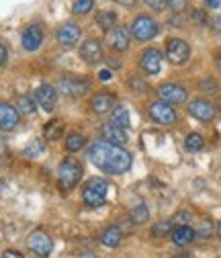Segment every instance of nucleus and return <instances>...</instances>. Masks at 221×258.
I'll return each mask as SVG.
<instances>
[{"label":"nucleus","mask_w":221,"mask_h":258,"mask_svg":"<svg viewBox=\"0 0 221 258\" xmlns=\"http://www.w3.org/2000/svg\"><path fill=\"white\" fill-rule=\"evenodd\" d=\"M45 39V29L41 23H29L25 29H23V33H21V43H23V49L25 51H37L41 47Z\"/></svg>","instance_id":"obj_9"},{"label":"nucleus","mask_w":221,"mask_h":258,"mask_svg":"<svg viewBox=\"0 0 221 258\" xmlns=\"http://www.w3.org/2000/svg\"><path fill=\"white\" fill-rule=\"evenodd\" d=\"M61 134H64V123H61L59 119H51L49 123H45V127H43V138H45L47 142L59 140Z\"/></svg>","instance_id":"obj_23"},{"label":"nucleus","mask_w":221,"mask_h":258,"mask_svg":"<svg viewBox=\"0 0 221 258\" xmlns=\"http://www.w3.org/2000/svg\"><path fill=\"white\" fill-rule=\"evenodd\" d=\"M113 3H117V5H121V7H125V9H133L137 0H113Z\"/></svg>","instance_id":"obj_41"},{"label":"nucleus","mask_w":221,"mask_h":258,"mask_svg":"<svg viewBox=\"0 0 221 258\" xmlns=\"http://www.w3.org/2000/svg\"><path fill=\"white\" fill-rule=\"evenodd\" d=\"M80 37H82V27L76 25V23H72V21H68V23H64V25H59L57 31H55V39H57V43L66 45V47L76 45V43L80 41Z\"/></svg>","instance_id":"obj_15"},{"label":"nucleus","mask_w":221,"mask_h":258,"mask_svg":"<svg viewBox=\"0 0 221 258\" xmlns=\"http://www.w3.org/2000/svg\"><path fill=\"white\" fill-rule=\"evenodd\" d=\"M80 57L90 63V66H94V63H101L105 59V49H103V43L97 39V37H88L80 43V49H78Z\"/></svg>","instance_id":"obj_13"},{"label":"nucleus","mask_w":221,"mask_h":258,"mask_svg":"<svg viewBox=\"0 0 221 258\" xmlns=\"http://www.w3.org/2000/svg\"><path fill=\"white\" fill-rule=\"evenodd\" d=\"M166 5L172 9L174 15H180V13L186 11V7H188V5H186V0H166Z\"/></svg>","instance_id":"obj_38"},{"label":"nucleus","mask_w":221,"mask_h":258,"mask_svg":"<svg viewBox=\"0 0 221 258\" xmlns=\"http://www.w3.org/2000/svg\"><path fill=\"white\" fill-rule=\"evenodd\" d=\"M92 9H94V0H74V5H72V13L78 17L88 15Z\"/></svg>","instance_id":"obj_31"},{"label":"nucleus","mask_w":221,"mask_h":258,"mask_svg":"<svg viewBox=\"0 0 221 258\" xmlns=\"http://www.w3.org/2000/svg\"><path fill=\"white\" fill-rule=\"evenodd\" d=\"M37 111V101L35 96H29V94H23L19 99V113L23 115H33Z\"/></svg>","instance_id":"obj_29"},{"label":"nucleus","mask_w":221,"mask_h":258,"mask_svg":"<svg viewBox=\"0 0 221 258\" xmlns=\"http://www.w3.org/2000/svg\"><path fill=\"white\" fill-rule=\"evenodd\" d=\"M213 27H215V31H217V33L221 35V15L213 19Z\"/></svg>","instance_id":"obj_44"},{"label":"nucleus","mask_w":221,"mask_h":258,"mask_svg":"<svg viewBox=\"0 0 221 258\" xmlns=\"http://www.w3.org/2000/svg\"><path fill=\"white\" fill-rule=\"evenodd\" d=\"M162 61H164V53L158 49V47H148L141 55H139V68L150 74V76H156L162 72Z\"/></svg>","instance_id":"obj_12"},{"label":"nucleus","mask_w":221,"mask_h":258,"mask_svg":"<svg viewBox=\"0 0 221 258\" xmlns=\"http://www.w3.org/2000/svg\"><path fill=\"white\" fill-rule=\"evenodd\" d=\"M215 234H217V236H219V240H221V221L215 225Z\"/></svg>","instance_id":"obj_46"},{"label":"nucleus","mask_w":221,"mask_h":258,"mask_svg":"<svg viewBox=\"0 0 221 258\" xmlns=\"http://www.w3.org/2000/svg\"><path fill=\"white\" fill-rule=\"evenodd\" d=\"M0 184H3V182H0Z\"/></svg>","instance_id":"obj_47"},{"label":"nucleus","mask_w":221,"mask_h":258,"mask_svg":"<svg viewBox=\"0 0 221 258\" xmlns=\"http://www.w3.org/2000/svg\"><path fill=\"white\" fill-rule=\"evenodd\" d=\"M184 148H186V152H201L203 148H205V140H203V136L201 134H188L186 138H184Z\"/></svg>","instance_id":"obj_28"},{"label":"nucleus","mask_w":221,"mask_h":258,"mask_svg":"<svg viewBox=\"0 0 221 258\" xmlns=\"http://www.w3.org/2000/svg\"><path fill=\"white\" fill-rule=\"evenodd\" d=\"M107 43L115 53H125L131 43V33L127 27H113L107 33Z\"/></svg>","instance_id":"obj_14"},{"label":"nucleus","mask_w":221,"mask_h":258,"mask_svg":"<svg viewBox=\"0 0 221 258\" xmlns=\"http://www.w3.org/2000/svg\"><path fill=\"white\" fill-rule=\"evenodd\" d=\"M99 240L107 248H117L121 244V240H123V232H121L119 225H109V228H105L101 232V238Z\"/></svg>","instance_id":"obj_21"},{"label":"nucleus","mask_w":221,"mask_h":258,"mask_svg":"<svg viewBox=\"0 0 221 258\" xmlns=\"http://www.w3.org/2000/svg\"><path fill=\"white\" fill-rule=\"evenodd\" d=\"M215 66H217V70L221 72V51H219V53L215 55Z\"/></svg>","instance_id":"obj_45"},{"label":"nucleus","mask_w":221,"mask_h":258,"mask_svg":"<svg viewBox=\"0 0 221 258\" xmlns=\"http://www.w3.org/2000/svg\"><path fill=\"white\" fill-rule=\"evenodd\" d=\"M205 5H207L209 9H219V7H221V0H205Z\"/></svg>","instance_id":"obj_43"},{"label":"nucleus","mask_w":221,"mask_h":258,"mask_svg":"<svg viewBox=\"0 0 221 258\" xmlns=\"http://www.w3.org/2000/svg\"><path fill=\"white\" fill-rule=\"evenodd\" d=\"M129 219H131L135 225L145 223V221L150 219V209H148V205H145V203H137V205L129 211Z\"/></svg>","instance_id":"obj_26"},{"label":"nucleus","mask_w":221,"mask_h":258,"mask_svg":"<svg viewBox=\"0 0 221 258\" xmlns=\"http://www.w3.org/2000/svg\"><path fill=\"white\" fill-rule=\"evenodd\" d=\"M27 248L39 258H47L53 252V240L47 232L35 230V232H31L29 238H27Z\"/></svg>","instance_id":"obj_8"},{"label":"nucleus","mask_w":221,"mask_h":258,"mask_svg":"<svg viewBox=\"0 0 221 258\" xmlns=\"http://www.w3.org/2000/svg\"><path fill=\"white\" fill-rule=\"evenodd\" d=\"M107 192H109V182L101 176H92L82 188V201L92 209L103 207L107 203Z\"/></svg>","instance_id":"obj_3"},{"label":"nucleus","mask_w":221,"mask_h":258,"mask_svg":"<svg viewBox=\"0 0 221 258\" xmlns=\"http://www.w3.org/2000/svg\"><path fill=\"white\" fill-rule=\"evenodd\" d=\"M7 61H9V49L5 43H0V68L7 66Z\"/></svg>","instance_id":"obj_39"},{"label":"nucleus","mask_w":221,"mask_h":258,"mask_svg":"<svg viewBox=\"0 0 221 258\" xmlns=\"http://www.w3.org/2000/svg\"><path fill=\"white\" fill-rule=\"evenodd\" d=\"M25 154H27L29 158H37V156H41V154H43V144H41L39 140L31 142V144L25 148Z\"/></svg>","instance_id":"obj_34"},{"label":"nucleus","mask_w":221,"mask_h":258,"mask_svg":"<svg viewBox=\"0 0 221 258\" xmlns=\"http://www.w3.org/2000/svg\"><path fill=\"white\" fill-rule=\"evenodd\" d=\"M195 232H197V236H199V238L209 240V238L215 234V223H213L209 217H203V219H201V223H199V228H197Z\"/></svg>","instance_id":"obj_30"},{"label":"nucleus","mask_w":221,"mask_h":258,"mask_svg":"<svg viewBox=\"0 0 221 258\" xmlns=\"http://www.w3.org/2000/svg\"><path fill=\"white\" fill-rule=\"evenodd\" d=\"M88 90H90V80L84 76L66 74L57 78V92L68 96V99H82Z\"/></svg>","instance_id":"obj_5"},{"label":"nucleus","mask_w":221,"mask_h":258,"mask_svg":"<svg viewBox=\"0 0 221 258\" xmlns=\"http://www.w3.org/2000/svg\"><path fill=\"white\" fill-rule=\"evenodd\" d=\"M88 160L107 174H125L131 168V162H133L131 154L127 150H123L121 146H115V144H109L105 140L94 142L88 148Z\"/></svg>","instance_id":"obj_1"},{"label":"nucleus","mask_w":221,"mask_h":258,"mask_svg":"<svg viewBox=\"0 0 221 258\" xmlns=\"http://www.w3.org/2000/svg\"><path fill=\"white\" fill-rule=\"evenodd\" d=\"M191 19L195 25H207L209 23V17H207V13L203 11V9H191Z\"/></svg>","instance_id":"obj_33"},{"label":"nucleus","mask_w":221,"mask_h":258,"mask_svg":"<svg viewBox=\"0 0 221 258\" xmlns=\"http://www.w3.org/2000/svg\"><path fill=\"white\" fill-rule=\"evenodd\" d=\"M35 101L45 113H51L55 109V103H57V90L51 84H41L35 90Z\"/></svg>","instance_id":"obj_18"},{"label":"nucleus","mask_w":221,"mask_h":258,"mask_svg":"<svg viewBox=\"0 0 221 258\" xmlns=\"http://www.w3.org/2000/svg\"><path fill=\"white\" fill-rule=\"evenodd\" d=\"M0 258H25V256L21 252H17V250H5Z\"/></svg>","instance_id":"obj_40"},{"label":"nucleus","mask_w":221,"mask_h":258,"mask_svg":"<svg viewBox=\"0 0 221 258\" xmlns=\"http://www.w3.org/2000/svg\"><path fill=\"white\" fill-rule=\"evenodd\" d=\"M164 55L172 66H184L191 59V45L180 37H170L164 47Z\"/></svg>","instance_id":"obj_6"},{"label":"nucleus","mask_w":221,"mask_h":258,"mask_svg":"<svg viewBox=\"0 0 221 258\" xmlns=\"http://www.w3.org/2000/svg\"><path fill=\"white\" fill-rule=\"evenodd\" d=\"M127 84H129V88L135 90V92H148V82H145L143 78H139V76H131Z\"/></svg>","instance_id":"obj_35"},{"label":"nucleus","mask_w":221,"mask_h":258,"mask_svg":"<svg viewBox=\"0 0 221 258\" xmlns=\"http://www.w3.org/2000/svg\"><path fill=\"white\" fill-rule=\"evenodd\" d=\"M129 33H131V39H135L139 43H148L154 37H158V33H160V25H158V21L152 15L139 13V15H135V19L129 27Z\"/></svg>","instance_id":"obj_2"},{"label":"nucleus","mask_w":221,"mask_h":258,"mask_svg":"<svg viewBox=\"0 0 221 258\" xmlns=\"http://www.w3.org/2000/svg\"><path fill=\"white\" fill-rule=\"evenodd\" d=\"M199 90H201V92H205V94H215V92L219 90V84H217V80H215V78L207 76V78H203V80L199 82Z\"/></svg>","instance_id":"obj_32"},{"label":"nucleus","mask_w":221,"mask_h":258,"mask_svg":"<svg viewBox=\"0 0 221 258\" xmlns=\"http://www.w3.org/2000/svg\"><path fill=\"white\" fill-rule=\"evenodd\" d=\"M82 164L78 162L76 158L68 156L61 160V164H59V170H57V180H59V186L64 188V190H72L80 180H82Z\"/></svg>","instance_id":"obj_4"},{"label":"nucleus","mask_w":221,"mask_h":258,"mask_svg":"<svg viewBox=\"0 0 221 258\" xmlns=\"http://www.w3.org/2000/svg\"><path fill=\"white\" fill-rule=\"evenodd\" d=\"M143 5L148 7V9H152L154 13H162L168 5H166V0H143Z\"/></svg>","instance_id":"obj_37"},{"label":"nucleus","mask_w":221,"mask_h":258,"mask_svg":"<svg viewBox=\"0 0 221 258\" xmlns=\"http://www.w3.org/2000/svg\"><path fill=\"white\" fill-rule=\"evenodd\" d=\"M97 25L105 31V33H109L113 27H117V13L115 11H101L97 15Z\"/></svg>","instance_id":"obj_24"},{"label":"nucleus","mask_w":221,"mask_h":258,"mask_svg":"<svg viewBox=\"0 0 221 258\" xmlns=\"http://www.w3.org/2000/svg\"><path fill=\"white\" fill-rule=\"evenodd\" d=\"M186 111L191 117H195L201 123H211L217 117V107L207 99H195L186 105Z\"/></svg>","instance_id":"obj_11"},{"label":"nucleus","mask_w":221,"mask_h":258,"mask_svg":"<svg viewBox=\"0 0 221 258\" xmlns=\"http://www.w3.org/2000/svg\"><path fill=\"white\" fill-rule=\"evenodd\" d=\"M86 144H88L86 136H84V134H78V132H74V134H70V136L66 138V150H68L70 154L84 150V148H86Z\"/></svg>","instance_id":"obj_25"},{"label":"nucleus","mask_w":221,"mask_h":258,"mask_svg":"<svg viewBox=\"0 0 221 258\" xmlns=\"http://www.w3.org/2000/svg\"><path fill=\"white\" fill-rule=\"evenodd\" d=\"M156 94H158V99H160V101H164L168 105H174V107L188 101V90L182 84H178V82H166V84H162L160 88L156 90Z\"/></svg>","instance_id":"obj_10"},{"label":"nucleus","mask_w":221,"mask_h":258,"mask_svg":"<svg viewBox=\"0 0 221 258\" xmlns=\"http://www.w3.org/2000/svg\"><path fill=\"white\" fill-rule=\"evenodd\" d=\"M21 121V113L11 103H0V132H13Z\"/></svg>","instance_id":"obj_17"},{"label":"nucleus","mask_w":221,"mask_h":258,"mask_svg":"<svg viewBox=\"0 0 221 258\" xmlns=\"http://www.w3.org/2000/svg\"><path fill=\"white\" fill-rule=\"evenodd\" d=\"M101 138L105 140V142H109V144H115V146H125L129 142V136H127V132H125L123 127H117V125H113V123H105L103 127H101Z\"/></svg>","instance_id":"obj_19"},{"label":"nucleus","mask_w":221,"mask_h":258,"mask_svg":"<svg viewBox=\"0 0 221 258\" xmlns=\"http://www.w3.org/2000/svg\"><path fill=\"white\" fill-rule=\"evenodd\" d=\"M191 219H193V213L191 211H186V209H182V211H178L176 213V217H174V225H191Z\"/></svg>","instance_id":"obj_36"},{"label":"nucleus","mask_w":221,"mask_h":258,"mask_svg":"<svg viewBox=\"0 0 221 258\" xmlns=\"http://www.w3.org/2000/svg\"><path fill=\"white\" fill-rule=\"evenodd\" d=\"M117 103V96L115 92H109V90H99V92H94L92 94V99H90V109L94 115H107L113 111Z\"/></svg>","instance_id":"obj_16"},{"label":"nucleus","mask_w":221,"mask_h":258,"mask_svg":"<svg viewBox=\"0 0 221 258\" xmlns=\"http://www.w3.org/2000/svg\"><path fill=\"white\" fill-rule=\"evenodd\" d=\"M170 238H172L174 246L182 248V246H188L197 238V232H195V228H191V225H174Z\"/></svg>","instance_id":"obj_20"},{"label":"nucleus","mask_w":221,"mask_h":258,"mask_svg":"<svg viewBox=\"0 0 221 258\" xmlns=\"http://www.w3.org/2000/svg\"><path fill=\"white\" fill-rule=\"evenodd\" d=\"M111 123L117 125V127L127 129L129 123H131V121H129V111H127V107H125V105L113 107V111H111Z\"/></svg>","instance_id":"obj_22"},{"label":"nucleus","mask_w":221,"mask_h":258,"mask_svg":"<svg viewBox=\"0 0 221 258\" xmlns=\"http://www.w3.org/2000/svg\"><path fill=\"white\" fill-rule=\"evenodd\" d=\"M172 230H174V223L170 219H164V221H158L152 225V236L154 238H166L172 234Z\"/></svg>","instance_id":"obj_27"},{"label":"nucleus","mask_w":221,"mask_h":258,"mask_svg":"<svg viewBox=\"0 0 221 258\" xmlns=\"http://www.w3.org/2000/svg\"><path fill=\"white\" fill-rule=\"evenodd\" d=\"M148 115H150V119H152L154 123H158V125H172V123H176V119H178V113H176L174 105H168V103H164V101H154V103H150Z\"/></svg>","instance_id":"obj_7"},{"label":"nucleus","mask_w":221,"mask_h":258,"mask_svg":"<svg viewBox=\"0 0 221 258\" xmlns=\"http://www.w3.org/2000/svg\"><path fill=\"white\" fill-rule=\"evenodd\" d=\"M111 78H113V72H111V70H107V68H105V70H101V72H99V80L107 82V80H111Z\"/></svg>","instance_id":"obj_42"}]
</instances>
